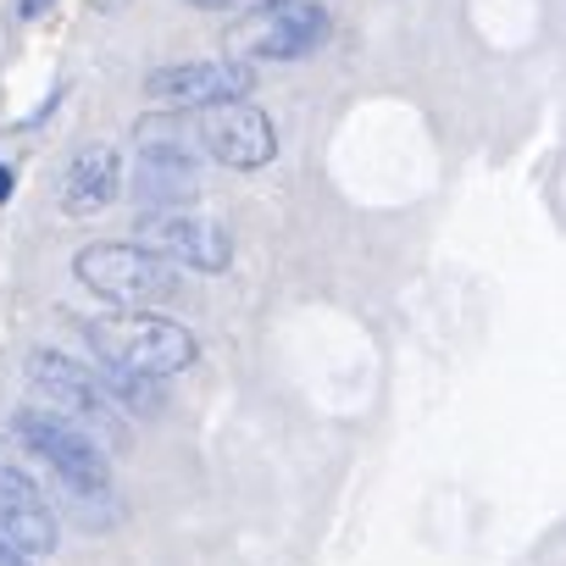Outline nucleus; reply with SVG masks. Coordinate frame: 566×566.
<instances>
[{
    "instance_id": "obj_9",
    "label": "nucleus",
    "mask_w": 566,
    "mask_h": 566,
    "mask_svg": "<svg viewBox=\"0 0 566 566\" xmlns=\"http://www.w3.org/2000/svg\"><path fill=\"white\" fill-rule=\"evenodd\" d=\"M323 40H328V12L312 7V0H295V7H266V12H255L250 51H255V56H272V62H301V56H312Z\"/></svg>"
},
{
    "instance_id": "obj_13",
    "label": "nucleus",
    "mask_w": 566,
    "mask_h": 566,
    "mask_svg": "<svg viewBox=\"0 0 566 566\" xmlns=\"http://www.w3.org/2000/svg\"><path fill=\"white\" fill-rule=\"evenodd\" d=\"M67 489V483H62ZM67 505H73V516L84 522V527H112L117 522V494H112V483L106 489H67Z\"/></svg>"
},
{
    "instance_id": "obj_12",
    "label": "nucleus",
    "mask_w": 566,
    "mask_h": 566,
    "mask_svg": "<svg viewBox=\"0 0 566 566\" xmlns=\"http://www.w3.org/2000/svg\"><path fill=\"white\" fill-rule=\"evenodd\" d=\"M95 384L106 389V400H123L128 411H145V417H156V411L167 406L161 378H139V373H123V367H101Z\"/></svg>"
},
{
    "instance_id": "obj_6",
    "label": "nucleus",
    "mask_w": 566,
    "mask_h": 566,
    "mask_svg": "<svg viewBox=\"0 0 566 566\" xmlns=\"http://www.w3.org/2000/svg\"><path fill=\"white\" fill-rule=\"evenodd\" d=\"M139 250L161 255L167 266H189V272H222L233 261V239L228 228L195 217V211H150L139 217Z\"/></svg>"
},
{
    "instance_id": "obj_3",
    "label": "nucleus",
    "mask_w": 566,
    "mask_h": 566,
    "mask_svg": "<svg viewBox=\"0 0 566 566\" xmlns=\"http://www.w3.org/2000/svg\"><path fill=\"white\" fill-rule=\"evenodd\" d=\"M12 433H18V439L29 444V455H40L67 489H106V483H112V461L101 455V444H95L78 422H67L62 411L29 406V411L12 417Z\"/></svg>"
},
{
    "instance_id": "obj_10",
    "label": "nucleus",
    "mask_w": 566,
    "mask_h": 566,
    "mask_svg": "<svg viewBox=\"0 0 566 566\" xmlns=\"http://www.w3.org/2000/svg\"><path fill=\"white\" fill-rule=\"evenodd\" d=\"M134 195L161 211H184V200L200 195V167L184 145H139L134 167Z\"/></svg>"
},
{
    "instance_id": "obj_7",
    "label": "nucleus",
    "mask_w": 566,
    "mask_h": 566,
    "mask_svg": "<svg viewBox=\"0 0 566 566\" xmlns=\"http://www.w3.org/2000/svg\"><path fill=\"white\" fill-rule=\"evenodd\" d=\"M0 538H7L12 549L23 555H51L56 549V511L51 500L40 494V483L12 467V461H0Z\"/></svg>"
},
{
    "instance_id": "obj_2",
    "label": "nucleus",
    "mask_w": 566,
    "mask_h": 566,
    "mask_svg": "<svg viewBox=\"0 0 566 566\" xmlns=\"http://www.w3.org/2000/svg\"><path fill=\"white\" fill-rule=\"evenodd\" d=\"M73 277L123 312H150L184 290L178 266H167L161 255H150L139 244H84L73 255Z\"/></svg>"
},
{
    "instance_id": "obj_5",
    "label": "nucleus",
    "mask_w": 566,
    "mask_h": 566,
    "mask_svg": "<svg viewBox=\"0 0 566 566\" xmlns=\"http://www.w3.org/2000/svg\"><path fill=\"white\" fill-rule=\"evenodd\" d=\"M255 90V67L250 62H184V67H156L145 78V95L161 106V112H206V106H222V101H244Z\"/></svg>"
},
{
    "instance_id": "obj_1",
    "label": "nucleus",
    "mask_w": 566,
    "mask_h": 566,
    "mask_svg": "<svg viewBox=\"0 0 566 566\" xmlns=\"http://www.w3.org/2000/svg\"><path fill=\"white\" fill-rule=\"evenodd\" d=\"M78 328L106 367H123L139 378H172V373L195 367V356H200L195 334L172 317H156V312H106V317H90Z\"/></svg>"
},
{
    "instance_id": "obj_16",
    "label": "nucleus",
    "mask_w": 566,
    "mask_h": 566,
    "mask_svg": "<svg viewBox=\"0 0 566 566\" xmlns=\"http://www.w3.org/2000/svg\"><path fill=\"white\" fill-rule=\"evenodd\" d=\"M12 189H18V172H12V167H0V206L12 200Z\"/></svg>"
},
{
    "instance_id": "obj_17",
    "label": "nucleus",
    "mask_w": 566,
    "mask_h": 566,
    "mask_svg": "<svg viewBox=\"0 0 566 566\" xmlns=\"http://www.w3.org/2000/svg\"><path fill=\"white\" fill-rule=\"evenodd\" d=\"M95 12H123V0H90Z\"/></svg>"
},
{
    "instance_id": "obj_4",
    "label": "nucleus",
    "mask_w": 566,
    "mask_h": 566,
    "mask_svg": "<svg viewBox=\"0 0 566 566\" xmlns=\"http://www.w3.org/2000/svg\"><path fill=\"white\" fill-rule=\"evenodd\" d=\"M189 134L206 145L211 161H222L233 172H255V167H266L277 156V134H272L266 112L250 106V101H222V106L195 112Z\"/></svg>"
},
{
    "instance_id": "obj_8",
    "label": "nucleus",
    "mask_w": 566,
    "mask_h": 566,
    "mask_svg": "<svg viewBox=\"0 0 566 566\" xmlns=\"http://www.w3.org/2000/svg\"><path fill=\"white\" fill-rule=\"evenodd\" d=\"M29 384H34L56 411H67V417H78V422H106V411H112L106 389L95 384V367H84V361H73V356H62V350H34V356H29Z\"/></svg>"
},
{
    "instance_id": "obj_18",
    "label": "nucleus",
    "mask_w": 566,
    "mask_h": 566,
    "mask_svg": "<svg viewBox=\"0 0 566 566\" xmlns=\"http://www.w3.org/2000/svg\"><path fill=\"white\" fill-rule=\"evenodd\" d=\"M195 7H206V12H217V7H233V0H195Z\"/></svg>"
},
{
    "instance_id": "obj_14",
    "label": "nucleus",
    "mask_w": 566,
    "mask_h": 566,
    "mask_svg": "<svg viewBox=\"0 0 566 566\" xmlns=\"http://www.w3.org/2000/svg\"><path fill=\"white\" fill-rule=\"evenodd\" d=\"M51 7H56V0H18V12H23V18H45Z\"/></svg>"
},
{
    "instance_id": "obj_15",
    "label": "nucleus",
    "mask_w": 566,
    "mask_h": 566,
    "mask_svg": "<svg viewBox=\"0 0 566 566\" xmlns=\"http://www.w3.org/2000/svg\"><path fill=\"white\" fill-rule=\"evenodd\" d=\"M0 566H29V555H23V549H12L7 538H0Z\"/></svg>"
},
{
    "instance_id": "obj_11",
    "label": "nucleus",
    "mask_w": 566,
    "mask_h": 566,
    "mask_svg": "<svg viewBox=\"0 0 566 566\" xmlns=\"http://www.w3.org/2000/svg\"><path fill=\"white\" fill-rule=\"evenodd\" d=\"M117 189H123V161H117V150H112V145H90V150H78V156L67 161L62 211L95 217V211H106V206L117 200Z\"/></svg>"
}]
</instances>
